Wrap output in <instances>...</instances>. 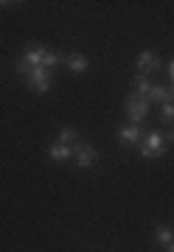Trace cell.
I'll use <instances>...</instances> for the list:
<instances>
[{"mask_svg":"<svg viewBox=\"0 0 174 252\" xmlns=\"http://www.w3.org/2000/svg\"><path fill=\"white\" fill-rule=\"evenodd\" d=\"M166 137L160 135V132H149V135H143V140H140V154H143V157H149V160H152V157H163L166 154Z\"/></svg>","mask_w":174,"mask_h":252,"instance_id":"cell-3","label":"cell"},{"mask_svg":"<svg viewBox=\"0 0 174 252\" xmlns=\"http://www.w3.org/2000/svg\"><path fill=\"white\" fill-rule=\"evenodd\" d=\"M160 121H163V124H172L174 121V104H163V107H160Z\"/></svg>","mask_w":174,"mask_h":252,"instance_id":"cell-13","label":"cell"},{"mask_svg":"<svg viewBox=\"0 0 174 252\" xmlns=\"http://www.w3.org/2000/svg\"><path fill=\"white\" fill-rule=\"evenodd\" d=\"M124 112H127L129 124H140V121L149 115V98H143V95H135V93H129L127 101H124Z\"/></svg>","mask_w":174,"mask_h":252,"instance_id":"cell-2","label":"cell"},{"mask_svg":"<svg viewBox=\"0 0 174 252\" xmlns=\"http://www.w3.org/2000/svg\"><path fill=\"white\" fill-rule=\"evenodd\" d=\"M166 252H174V244H169V247H166Z\"/></svg>","mask_w":174,"mask_h":252,"instance_id":"cell-16","label":"cell"},{"mask_svg":"<svg viewBox=\"0 0 174 252\" xmlns=\"http://www.w3.org/2000/svg\"><path fill=\"white\" fill-rule=\"evenodd\" d=\"M48 157H51V162H65V160H73V146L54 143L51 149H48Z\"/></svg>","mask_w":174,"mask_h":252,"instance_id":"cell-9","label":"cell"},{"mask_svg":"<svg viewBox=\"0 0 174 252\" xmlns=\"http://www.w3.org/2000/svg\"><path fill=\"white\" fill-rule=\"evenodd\" d=\"M73 162H76V168H93L99 162V149L90 143H76L73 146Z\"/></svg>","mask_w":174,"mask_h":252,"instance_id":"cell-4","label":"cell"},{"mask_svg":"<svg viewBox=\"0 0 174 252\" xmlns=\"http://www.w3.org/2000/svg\"><path fill=\"white\" fill-rule=\"evenodd\" d=\"M155 241L163 244V247L174 244V230H172L169 224H157V227H155Z\"/></svg>","mask_w":174,"mask_h":252,"instance_id":"cell-10","label":"cell"},{"mask_svg":"<svg viewBox=\"0 0 174 252\" xmlns=\"http://www.w3.org/2000/svg\"><path fill=\"white\" fill-rule=\"evenodd\" d=\"M23 81H26L28 90H34V93H39V95H45V93H51L54 73L45 70V67H31L28 73H23Z\"/></svg>","mask_w":174,"mask_h":252,"instance_id":"cell-1","label":"cell"},{"mask_svg":"<svg viewBox=\"0 0 174 252\" xmlns=\"http://www.w3.org/2000/svg\"><path fill=\"white\" fill-rule=\"evenodd\" d=\"M160 56L157 54H152V51H140L138 54V62H135V67H138V76H149V73H157L160 70Z\"/></svg>","mask_w":174,"mask_h":252,"instance_id":"cell-5","label":"cell"},{"mask_svg":"<svg viewBox=\"0 0 174 252\" xmlns=\"http://www.w3.org/2000/svg\"><path fill=\"white\" fill-rule=\"evenodd\" d=\"M169 81H172V87H174V59L169 62Z\"/></svg>","mask_w":174,"mask_h":252,"instance_id":"cell-14","label":"cell"},{"mask_svg":"<svg viewBox=\"0 0 174 252\" xmlns=\"http://www.w3.org/2000/svg\"><path fill=\"white\" fill-rule=\"evenodd\" d=\"M65 64H68V70L70 73L79 76V73H84L87 67H90V59H87L84 54H79V51H70V54L65 56Z\"/></svg>","mask_w":174,"mask_h":252,"instance_id":"cell-8","label":"cell"},{"mask_svg":"<svg viewBox=\"0 0 174 252\" xmlns=\"http://www.w3.org/2000/svg\"><path fill=\"white\" fill-rule=\"evenodd\" d=\"M149 90H152V84H149V76H135V95H143L146 98L149 95Z\"/></svg>","mask_w":174,"mask_h":252,"instance_id":"cell-12","label":"cell"},{"mask_svg":"<svg viewBox=\"0 0 174 252\" xmlns=\"http://www.w3.org/2000/svg\"><path fill=\"white\" fill-rule=\"evenodd\" d=\"M56 143L76 146V143H79V132H76L73 126H65V129H59V137H56Z\"/></svg>","mask_w":174,"mask_h":252,"instance_id":"cell-11","label":"cell"},{"mask_svg":"<svg viewBox=\"0 0 174 252\" xmlns=\"http://www.w3.org/2000/svg\"><path fill=\"white\" fill-rule=\"evenodd\" d=\"M143 140V132H140V126L138 124H127L118 129V143L121 149H132V146H140Z\"/></svg>","mask_w":174,"mask_h":252,"instance_id":"cell-6","label":"cell"},{"mask_svg":"<svg viewBox=\"0 0 174 252\" xmlns=\"http://www.w3.org/2000/svg\"><path fill=\"white\" fill-rule=\"evenodd\" d=\"M163 137H166V143H174V129H169V132H166Z\"/></svg>","mask_w":174,"mask_h":252,"instance_id":"cell-15","label":"cell"},{"mask_svg":"<svg viewBox=\"0 0 174 252\" xmlns=\"http://www.w3.org/2000/svg\"><path fill=\"white\" fill-rule=\"evenodd\" d=\"M149 101H155V104H174V87L169 84V87H160V84H152V90H149L146 95Z\"/></svg>","mask_w":174,"mask_h":252,"instance_id":"cell-7","label":"cell"}]
</instances>
